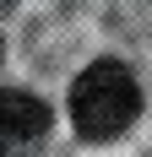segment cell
<instances>
[{
  "label": "cell",
  "instance_id": "obj_1",
  "mask_svg": "<svg viewBox=\"0 0 152 157\" xmlns=\"http://www.w3.org/2000/svg\"><path fill=\"white\" fill-rule=\"evenodd\" d=\"M141 87L120 60H98L71 81V125L82 141H114L136 125Z\"/></svg>",
  "mask_w": 152,
  "mask_h": 157
},
{
  "label": "cell",
  "instance_id": "obj_2",
  "mask_svg": "<svg viewBox=\"0 0 152 157\" xmlns=\"http://www.w3.org/2000/svg\"><path fill=\"white\" fill-rule=\"evenodd\" d=\"M49 130V103L22 92V87H0V141H33Z\"/></svg>",
  "mask_w": 152,
  "mask_h": 157
},
{
  "label": "cell",
  "instance_id": "obj_3",
  "mask_svg": "<svg viewBox=\"0 0 152 157\" xmlns=\"http://www.w3.org/2000/svg\"><path fill=\"white\" fill-rule=\"evenodd\" d=\"M0 54H6V44H0Z\"/></svg>",
  "mask_w": 152,
  "mask_h": 157
}]
</instances>
